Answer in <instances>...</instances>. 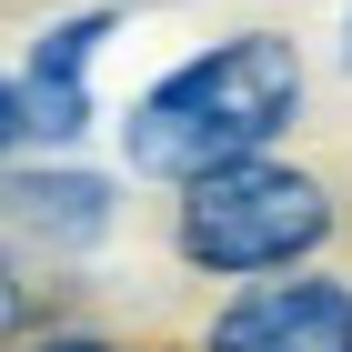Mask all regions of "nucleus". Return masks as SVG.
<instances>
[{"instance_id": "1a4fd4ad", "label": "nucleus", "mask_w": 352, "mask_h": 352, "mask_svg": "<svg viewBox=\"0 0 352 352\" xmlns=\"http://www.w3.org/2000/svg\"><path fill=\"white\" fill-rule=\"evenodd\" d=\"M342 60H352V21H342Z\"/></svg>"}, {"instance_id": "423d86ee", "label": "nucleus", "mask_w": 352, "mask_h": 352, "mask_svg": "<svg viewBox=\"0 0 352 352\" xmlns=\"http://www.w3.org/2000/svg\"><path fill=\"white\" fill-rule=\"evenodd\" d=\"M21 322H30V282H21V262L0 252V352L21 342Z\"/></svg>"}, {"instance_id": "39448f33", "label": "nucleus", "mask_w": 352, "mask_h": 352, "mask_svg": "<svg viewBox=\"0 0 352 352\" xmlns=\"http://www.w3.org/2000/svg\"><path fill=\"white\" fill-rule=\"evenodd\" d=\"M0 212L21 221V232H41V242H101L111 232V182L101 171H10L0 182Z\"/></svg>"}, {"instance_id": "0eeeda50", "label": "nucleus", "mask_w": 352, "mask_h": 352, "mask_svg": "<svg viewBox=\"0 0 352 352\" xmlns=\"http://www.w3.org/2000/svg\"><path fill=\"white\" fill-rule=\"evenodd\" d=\"M30 141V121H21V81H10V71H0V162H10V151H21Z\"/></svg>"}, {"instance_id": "f03ea898", "label": "nucleus", "mask_w": 352, "mask_h": 352, "mask_svg": "<svg viewBox=\"0 0 352 352\" xmlns=\"http://www.w3.org/2000/svg\"><path fill=\"white\" fill-rule=\"evenodd\" d=\"M332 191L322 171H302V162H242V171H221V182H191L182 191V212H171V252H182L191 272H212V282H272V272H292L312 262V252L332 242Z\"/></svg>"}, {"instance_id": "20e7f679", "label": "nucleus", "mask_w": 352, "mask_h": 352, "mask_svg": "<svg viewBox=\"0 0 352 352\" xmlns=\"http://www.w3.org/2000/svg\"><path fill=\"white\" fill-rule=\"evenodd\" d=\"M111 30H121V10H71V21H51L41 41H30V60H21V121H30V141H81L91 131V60H101Z\"/></svg>"}, {"instance_id": "6e6552de", "label": "nucleus", "mask_w": 352, "mask_h": 352, "mask_svg": "<svg viewBox=\"0 0 352 352\" xmlns=\"http://www.w3.org/2000/svg\"><path fill=\"white\" fill-rule=\"evenodd\" d=\"M30 352H141V342H111V332H41Z\"/></svg>"}, {"instance_id": "f257e3e1", "label": "nucleus", "mask_w": 352, "mask_h": 352, "mask_svg": "<svg viewBox=\"0 0 352 352\" xmlns=\"http://www.w3.org/2000/svg\"><path fill=\"white\" fill-rule=\"evenodd\" d=\"M302 121V51L282 30H232L212 51L171 60L121 121V162L141 182H221L242 162H272V141Z\"/></svg>"}, {"instance_id": "7ed1b4c3", "label": "nucleus", "mask_w": 352, "mask_h": 352, "mask_svg": "<svg viewBox=\"0 0 352 352\" xmlns=\"http://www.w3.org/2000/svg\"><path fill=\"white\" fill-rule=\"evenodd\" d=\"M201 352H352V282H252L212 312Z\"/></svg>"}]
</instances>
